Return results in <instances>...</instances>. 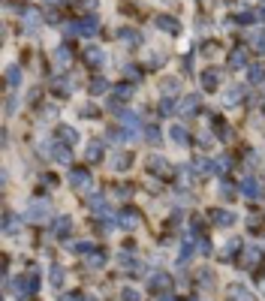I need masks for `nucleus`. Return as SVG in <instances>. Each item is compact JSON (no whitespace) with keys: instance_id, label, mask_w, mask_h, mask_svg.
<instances>
[{"instance_id":"nucleus-1","label":"nucleus","mask_w":265,"mask_h":301,"mask_svg":"<svg viewBox=\"0 0 265 301\" xmlns=\"http://www.w3.org/2000/svg\"><path fill=\"white\" fill-rule=\"evenodd\" d=\"M45 217H48V202L45 199H33L24 211V220H31V223H45Z\"/></svg>"},{"instance_id":"nucleus-2","label":"nucleus","mask_w":265,"mask_h":301,"mask_svg":"<svg viewBox=\"0 0 265 301\" xmlns=\"http://www.w3.org/2000/svg\"><path fill=\"white\" fill-rule=\"evenodd\" d=\"M42 18H45V15H42L36 6H31V9H24V12H21V28H24L28 34H33V31L42 24Z\"/></svg>"},{"instance_id":"nucleus-3","label":"nucleus","mask_w":265,"mask_h":301,"mask_svg":"<svg viewBox=\"0 0 265 301\" xmlns=\"http://www.w3.org/2000/svg\"><path fill=\"white\" fill-rule=\"evenodd\" d=\"M142 223V214L136 211V208H124L121 214H118V226H124V229H136Z\"/></svg>"},{"instance_id":"nucleus-4","label":"nucleus","mask_w":265,"mask_h":301,"mask_svg":"<svg viewBox=\"0 0 265 301\" xmlns=\"http://www.w3.org/2000/svg\"><path fill=\"white\" fill-rule=\"evenodd\" d=\"M148 169H151V175H157V178H169V172H172V166L166 163L163 157H151V160H148Z\"/></svg>"},{"instance_id":"nucleus-5","label":"nucleus","mask_w":265,"mask_h":301,"mask_svg":"<svg viewBox=\"0 0 265 301\" xmlns=\"http://www.w3.org/2000/svg\"><path fill=\"white\" fill-rule=\"evenodd\" d=\"M217 226H232L235 223V214L232 211H223V208H211V214H208Z\"/></svg>"},{"instance_id":"nucleus-6","label":"nucleus","mask_w":265,"mask_h":301,"mask_svg":"<svg viewBox=\"0 0 265 301\" xmlns=\"http://www.w3.org/2000/svg\"><path fill=\"white\" fill-rule=\"evenodd\" d=\"M157 28L163 31V34H181V24H178V18H172V15H160L157 18Z\"/></svg>"},{"instance_id":"nucleus-7","label":"nucleus","mask_w":265,"mask_h":301,"mask_svg":"<svg viewBox=\"0 0 265 301\" xmlns=\"http://www.w3.org/2000/svg\"><path fill=\"white\" fill-rule=\"evenodd\" d=\"M217 85H220V72L217 69H205L202 72V88L205 91H217Z\"/></svg>"},{"instance_id":"nucleus-8","label":"nucleus","mask_w":265,"mask_h":301,"mask_svg":"<svg viewBox=\"0 0 265 301\" xmlns=\"http://www.w3.org/2000/svg\"><path fill=\"white\" fill-rule=\"evenodd\" d=\"M69 187H75V190L88 187V169H72L69 172Z\"/></svg>"},{"instance_id":"nucleus-9","label":"nucleus","mask_w":265,"mask_h":301,"mask_svg":"<svg viewBox=\"0 0 265 301\" xmlns=\"http://www.w3.org/2000/svg\"><path fill=\"white\" fill-rule=\"evenodd\" d=\"M238 190H241L247 199H256V196H259V184H256V178H244V181L238 184Z\"/></svg>"},{"instance_id":"nucleus-10","label":"nucleus","mask_w":265,"mask_h":301,"mask_svg":"<svg viewBox=\"0 0 265 301\" xmlns=\"http://www.w3.org/2000/svg\"><path fill=\"white\" fill-rule=\"evenodd\" d=\"M51 232H55V238H66V235L72 232V220H69V217H61V220L51 226Z\"/></svg>"},{"instance_id":"nucleus-11","label":"nucleus","mask_w":265,"mask_h":301,"mask_svg":"<svg viewBox=\"0 0 265 301\" xmlns=\"http://www.w3.org/2000/svg\"><path fill=\"white\" fill-rule=\"evenodd\" d=\"M241 67H247V51L244 48H235L229 54V69H241Z\"/></svg>"},{"instance_id":"nucleus-12","label":"nucleus","mask_w":265,"mask_h":301,"mask_svg":"<svg viewBox=\"0 0 265 301\" xmlns=\"http://www.w3.org/2000/svg\"><path fill=\"white\" fill-rule=\"evenodd\" d=\"M132 94H136V88H132V85H118V88H115V100H112V102H118V105H121L124 100H132Z\"/></svg>"},{"instance_id":"nucleus-13","label":"nucleus","mask_w":265,"mask_h":301,"mask_svg":"<svg viewBox=\"0 0 265 301\" xmlns=\"http://www.w3.org/2000/svg\"><path fill=\"white\" fill-rule=\"evenodd\" d=\"M178 112H181V115H196L199 112V97H184L181 105H178Z\"/></svg>"},{"instance_id":"nucleus-14","label":"nucleus","mask_w":265,"mask_h":301,"mask_svg":"<svg viewBox=\"0 0 265 301\" xmlns=\"http://www.w3.org/2000/svg\"><path fill=\"white\" fill-rule=\"evenodd\" d=\"M97 28H99L97 18H91V15L78 21V34H82V36H94V34H97Z\"/></svg>"},{"instance_id":"nucleus-15","label":"nucleus","mask_w":265,"mask_h":301,"mask_svg":"<svg viewBox=\"0 0 265 301\" xmlns=\"http://www.w3.org/2000/svg\"><path fill=\"white\" fill-rule=\"evenodd\" d=\"M58 139H61L64 145H69V148H72V145L78 142V133H75L72 127H58Z\"/></svg>"},{"instance_id":"nucleus-16","label":"nucleus","mask_w":265,"mask_h":301,"mask_svg":"<svg viewBox=\"0 0 265 301\" xmlns=\"http://www.w3.org/2000/svg\"><path fill=\"white\" fill-rule=\"evenodd\" d=\"M211 130L217 133V139H223V142L232 135L229 133V124H226V121H220V118H214V121H211Z\"/></svg>"},{"instance_id":"nucleus-17","label":"nucleus","mask_w":265,"mask_h":301,"mask_svg":"<svg viewBox=\"0 0 265 301\" xmlns=\"http://www.w3.org/2000/svg\"><path fill=\"white\" fill-rule=\"evenodd\" d=\"M85 61H88L91 67H102V64H105V54H102L99 48H88V51H85Z\"/></svg>"},{"instance_id":"nucleus-18","label":"nucleus","mask_w":265,"mask_h":301,"mask_svg":"<svg viewBox=\"0 0 265 301\" xmlns=\"http://www.w3.org/2000/svg\"><path fill=\"white\" fill-rule=\"evenodd\" d=\"M229 301H256L250 295V289H244V286H232L229 289Z\"/></svg>"},{"instance_id":"nucleus-19","label":"nucleus","mask_w":265,"mask_h":301,"mask_svg":"<svg viewBox=\"0 0 265 301\" xmlns=\"http://www.w3.org/2000/svg\"><path fill=\"white\" fill-rule=\"evenodd\" d=\"M51 157H55L58 163H64V166H66V163H72V151H69V145H58Z\"/></svg>"},{"instance_id":"nucleus-20","label":"nucleus","mask_w":265,"mask_h":301,"mask_svg":"<svg viewBox=\"0 0 265 301\" xmlns=\"http://www.w3.org/2000/svg\"><path fill=\"white\" fill-rule=\"evenodd\" d=\"M169 283H172V280H169V274H166V271H160V274H154V277H151V289H169Z\"/></svg>"},{"instance_id":"nucleus-21","label":"nucleus","mask_w":265,"mask_h":301,"mask_svg":"<svg viewBox=\"0 0 265 301\" xmlns=\"http://www.w3.org/2000/svg\"><path fill=\"white\" fill-rule=\"evenodd\" d=\"M18 81H21V69L9 67L6 69V85H9V88H18Z\"/></svg>"},{"instance_id":"nucleus-22","label":"nucleus","mask_w":265,"mask_h":301,"mask_svg":"<svg viewBox=\"0 0 265 301\" xmlns=\"http://www.w3.org/2000/svg\"><path fill=\"white\" fill-rule=\"evenodd\" d=\"M15 229H18V217L6 211V214H3V232H15Z\"/></svg>"},{"instance_id":"nucleus-23","label":"nucleus","mask_w":265,"mask_h":301,"mask_svg":"<svg viewBox=\"0 0 265 301\" xmlns=\"http://www.w3.org/2000/svg\"><path fill=\"white\" fill-rule=\"evenodd\" d=\"M69 61H72V51H69V48H58V51H55V64H58V67H66Z\"/></svg>"},{"instance_id":"nucleus-24","label":"nucleus","mask_w":265,"mask_h":301,"mask_svg":"<svg viewBox=\"0 0 265 301\" xmlns=\"http://www.w3.org/2000/svg\"><path fill=\"white\" fill-rule=\"evenodd\" d=\"M169 133H172V139H175V142H178V145H187V142H190V133H187V130H184V127H172V130H169Z\"/></svg>"},{"instance_id":"nucleus-25","label":"nucleus","mask_w":265,"mask_h":301,"mask_svg":"<svg viewBox=\"0 0 265 301\" xmlns=\"http://www.w3.org/2000/svg\"><path fill=\"white\" fill-rule=\"evenodd\" d=\"M88 160H91V163L102 160V145H99V142H91V148H88Z\"/></svg>"},{"instance_id":"nucleus-26","label":"nucleus","mask_w":265,"mask_h":301,"mask_svg":"<svg viewBox=\"0 0 265 301\" xmlns=\"http://www.w3.org/2000/svg\"><path fill=\"white\" fill-rule=\"evenodd\" d=\"M48 283L51 286H64V268H51V274H48Z\"/></svg>"},{"instance_id":"nucleus-27","label":"nucleus","mask_w":265,"mask_h":301,"mask_svg":"<svg viewBox=\"0 0 265 301\" xmlns=\"http://www.w3.org/2000/svg\"><path fill=\"white\" fill-rule=\"evenodd\" d=\"M88 205H91L94 211H105V199H102L99 193H91V196H88Z\"/></svg>"},{"instance_id":"nucleus-28","label":"nucleus","mask_w":265,"mask_h":301,"mask_svg":"<svg viewBox=\"0 0 265 301\" xmlns=\"http://www.w3.org/2000/svg\"><path fill=\"white\" fill-rule=\"evenodd\" d=\"M72 88H75V85H72V81H66V78H61V81H55V91H58L61 97H66V94H72Z\"/></svg>"},{"instance_id":"nucleus-29","label":"nucleus","mask_w":265,"mask_h":301,"mask_svg":"<svg viewBox=\"0 0 265 301\" xmlns=\"http://www.w3.org/2000/svg\"><path fill=\"white\" fill-rule=\"evenodd\" d=\"M130 163H132L130 154H115V160H112V166H115V169H127Z\"/></svg>"},{"instance_id":"nucleus-30","label":"nucleus","mask_w":265,"mask_h":301,"mask_svg":"<svg viewBox=\"0 0 265 301\" xmlns=\"http://www.w3.org/2000/svg\"><path fill=\"white\" fill-rule=\"evenodd\" d=\"M241 97H244V94H241V88H229V91H226V97H223V100H226V105H235V102L241 100Z\"/></svg>"},{"instance_id":"nucleus-31","label":"nucleus","mask_w":265,"mask_h":301,"mask_svg":"<svg viewBox=\"0 0 265 301\" xmlns=\"http://www.w3.org/2000/svg\"><path fill=\"white\" fill-rule=\"evenodd\" d=\"M105 265V253H91L88 256V268H102Z\"/></svg>"},{"instance_id":"nucleus-32","label":"nucleus","mask_w":265,"mask_h":301,"mask_svg":"<svg viewBox=\"0 0 265 301\" xmlns=\"http://www.w3.org/2000/svg\"><path fill=\"white\" fill-rule=\"evenodd\" d=\"M250 45H253L259 54H265V34H253L250 36Z\"/></svg>"},{"instance_id":"nucleus-33","label":"nucleus","mask_w":265,"mask_h":301,"mask_svg":"<svg viewBox=\"0 0 265 301\" xmlns=\"http://www.w3.org/2000/svg\"><path fill=\"white\" fill-rule=\"evenodd\" d=\"M265 78V67L262 64H253V67H250V81H262Z\"/></svg>"},{"instance_id":"nucleus-34","label":"nucleus","mask_w":265,"mask_h":301,"mask_svg":"<svg viewBox=\"0 0 265 301\" xmlns=\"http://www.w3.org/2000/svg\"><path fill=\"white\" fill-rule=\"evenodd\" d=\"M105 91H109L105 78H94V81H91V94H105Z\"/></svg>"},{"instance_id":"nucleus-35","label":"nucleus","mask_w":265,"mask_h":301,"mask_svg":"<svg viewBox=\"0 0 265 301\" xmlns=\"http://www.w3.org/2000/svg\"><path fill=\"white\" fill-rule=\"evenodd\" d=\"M235 253H241V241H229V244H226L223 259H229V256H235Z\"/></svg>"},{"instance_id":"nucleus-36","label":"nucleus","mask_w":265,"mask_h":301,"mask_svg":"<svg viewBox=\"0 0 265 301\" xmlns=\"http://www.w3.org/2000/svg\"><path fill=\"white\" fill-rule=\"evenodd\" d=\"M229 166H232V157H217L214 172H229Z\"/></svg>"},{"instance_id":"nucleus-37","label":"nucleus","mask_w":265,"mask_h":301,"mask_svg":"<svg viewBox=\"0 0 265 301\" xmlns=\"http://www.w3.org/2000/svg\"><path fill=\"white\" fill-rule=\"evenodd\" d=\"M72 250H75V253H94V244H88V241H78V244H72Z\"/></svg>"},{"instance_id":"nucleus-38","label":"nucleus","mask_w":265,"mask_h":301,"mask_svg":"<svg viewBox=\"0 0 265 301\" xmlns=\"http://www.w3.org/2000/svg\"><path fill=\"white\" fill-rule=\"evenodd\" d=\"M145 139L148 142H160V130L157 127H145Z\"/></svg>"},{"instance_id":"nucleus-39","label":"nucleus","mask_w":265,"mask_h":301,"mask_svg":"<svg viewBox=\"0 0 265 301\" xmlns=\"http://www.w3.org/2000/svg\"><path fill=\"white\" fill-rule=\"evenodd\" d=\"M253 18H256V15H253V12H241V15H238V24H250V21H253Z\"/></svg>"},{"instance_id":"nucleus-40","label":"nucleus","mask_w":265,"mask_h":301,"mask_svg":"<svg viewBox=\"0 0 265 301\" xmlns=\"http://www.w3.org/2000/svg\"><path fill=\"white\" fill-rule=\"evenodd\" d=\"M132 187H127V184H121V187H115V196H130Z\"/></svg>"},{"instance_id":"nucleus-41","label":"nucleus","mask_w":265,"mask_h":301,"mask_svg":"<svg viewBox=\"0 0 265 301\" xmlns=\"http://www.w3.org/2000/svg\"><path fill=\"white\" fill-rule=\"evenodd\" d=\"M121 295H124V301H139V292H136V289H124Z\"/></svg>"},{"instance_id":"nucleus-42","label":"nucleus","mask_w":265,"mask_h":301,"mask_svg":"<svg viewBox=\"0 0 265 301\" xmlns=\"http://www.w3.org/2000/svg\"><path fill=\"white\" fill-rule=\"evenodd\" d=\"M118 36H121V39H127V42H136V39H139L132 31H118Z\"/></svg>"},{"instance_id":"nucleus-43","label":"nucleus","mask_w":265,"mask_h":301,"mask_svg":"<svg viewBox=\"0 0 265 301\" xmlns=\"http://www.w3.org/2000/svg\"><path fill=\"white\" fill-rule=\"evenodd\" d=\"M160 112H163V115H169V112H175V102H172V100H163V105H160Z\"/></svg>"},{"instance_id":"nucleus-44","label":"nucleus","mask_w":265,"mask_h":301,"mask_svg":"<svg viewBox=\"0 0 265 301\" xmlns=\"http://www.w3.org/2000/svg\"><path fill=\"white\" fill-rule=\"evenodd\" d=\"M61 301H85V298H82V292H66Z\"/></svg>"},{"instance_id":"nucleus-45","label":"nucleus","mask_w":265,"mask_h":301,"mask_svg":"<svg viewBox=\"0 0 265 301\" xmlns=\"http://www.w3.org/2000/svg\"><path fill=\"white\" fill-rule=\"evenodd\" d=\"M199 280H202V286H211V283H214V280H211V274H208V271H202V274H199Z\"/></svg>"},{"instance_id":"nucleus-46","label":"nucleus","mask_w":265,"mask_h":301,"mask_svg":"<svg viewBox=\"0 0 265 301\" xmlns=\"http://www.w3.org/2000/svg\"><path fill=\"white\" fill-rule=\"evenodd\" d=\"M94 6H97V0H82V9H88V12H91Z\"/></svg>"},{"instance_id":"nucleus-47","label":"nucleus","mask_w":265,"mask_h":301,"mask_svg":"<svg viewBox=\"0 0 265 301\" xmlns=\"http://www.w3.org/2000/svg\"><path fill=\"white\" fill-rule=\"evenodd\" d=\"M256 15H259V18H265V0L259 3V9H256Z\"/></svg>"},{"instance_id":"nucleus-48","label":"nucleus","mask_w":265,"mask_h":301,"mask_svg":"<svg viewBox=\"0 0 265 301\" xmlns=\"http://www.w3.org/2000/svg\"><path fill=\"white\" fill-rule=\"evenodd\" d=\"M157 301H175V295H160Z\"/></svg>"},{"instance_id":"nucleus-49","label":"nucleus","mask_w":265,"mask_h":301,"mask_svg":"<svg viewBox=\"0 0 265 301\" xmlns=\"http://www.w3.org/2000/svg\"><path fill=\"white\" fill-rule=\"evenodd\" d=\"M262 112H265V105H262Z\"/></svg>"}]
</instances>
